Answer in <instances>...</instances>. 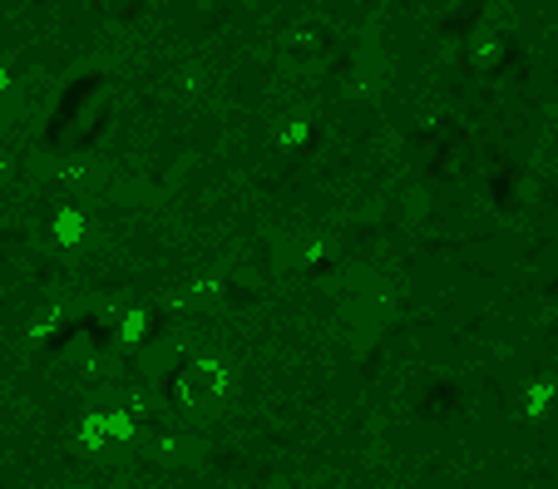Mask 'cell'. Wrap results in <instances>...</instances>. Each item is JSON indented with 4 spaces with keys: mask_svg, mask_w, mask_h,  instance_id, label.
<instances>
[{
    "mask_svg": "<svg viewBox=\"0 0 558 489\" xmlns=\"http://www.w3.org/2000/svg\"><path fill=\"white\" fill-rule=\"evenodd\" d=\"M149 307H129L124 317H119V336H124V346H144L149 341Z\"/></svg>",
    "mask_w": 558,
    "mask_h": 489,
    "instance_id": "obj_6",
    "label": "cell"
},
{
    "mask_svg": "<svg viewBox=\"0 0 558 489\" xmlns=\"http://www.w3.org/2000/svg\"><path fill=\"white\" fill-rule=\"evenodd\" d=\"M45 233H50V243L60 247V252H75V247H84L89 218H84V208H75V203H60V208L45 218Z\"/></svg>",
    "mask_w": 558,
    "mask_h": 489,
    "instance_id": "obj_2",
    "label": "cell"
},
{
    "mask_svg": "<svg viewBox=\"0 0 558 489\" xmlns=\"http://www.w3.org/2000/svg\"><path fill=\"white\" fill-rule=\"evenodd\" d=\"M267 489H287V485H267Z\"/></svg>",
    "mask_w": 558,
    "mask_h": 489,
    "instance_id": "obj_8",
    "label": "cell"
},
{
    "mask_svg": "<svg viewBox=\"0 0 558 489\" xmlns=\"http://www.w3.org/2000/svg\"><path fill=\"white\" fill-rule=\"evenodd\" d=\"M554 406H558V376L554 371L524 381V391H519V415H524V420H544Z\"/></svg>",
    "mask_w": 558,
    "mask_h": 489,
    "instance_id": "obj_3",
    "label": "cell"
},
{
    "mask_svg": "<svg viewBox=\"0 0 558 489\" xmlns=\"http://www.w3.org/2000/svg\"><path fill=\"white\" fill-rule=\"evenodd\" d=\"M233 391V366L223 356H193L188 371L173 376V401L183 410H203L213 401H223Z\"/></svg>",
    "mask_w": 558,
    "mask_h": 489,
    "instance_id": "obj_1",
    "label": "cell"
},
{
    "mask_svg": "<svg viewBox=\"0 0 558 489\" xmlns=\"http://www.w3.org/2000/svg\"><path fill=\"white\" fill-rule=\"evenodd\" d=\"M312 139H317V124H312L307 114H287V119L277 124V149H287V154L307 149Z\"/></svg>",
    "mask_w": 558,
    "mask_h": 489,
    "instance_id": "obj_5",
    "label": "cell"
},
{
    "mask_svg": "<svg viewBox=\"0 0 558 489\" xmlns=\"http://www.w3.org/2000/svg\"><path fill=\"white\" fill-rule=\"evenodd\" d=\"M75 445L84 455H104L114 440H109V410H84L80 425H75Z\"/></svg>",
    "mask_w": 558,
    "mask_h": 489,
    "instance_id": "obj_4",
    "label": "cell"
},
{
    "mask_svg": "<svg viewBox=\"0 0 558 489\" xmlns=\"http://www.w3.org/2000/svg\"><path fill=\"white\" fill-rule=\"evenodd\" d=\"M109 440H114V445H134V440H139V415H134V410H109Z\"/></svg>",
    "mask_w": 558,
    "mask_h": 489,
    "instance_id": "obj_7",
    "label": "cell"
}]
</instances>
